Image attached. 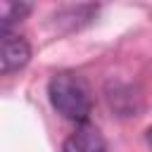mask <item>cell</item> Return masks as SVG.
I'll return each instance as SVG.
<instances>
[{"label": "cell", "mask_w": 152, "mask_h": 152, "mask_svg": "<svg viewBox=\"0 0 152 152\" xmlns=\"http://www.w3.org/2000/svg\"><path fill=\"white\" fill-rule=\"evenodd\" d=\"M48 97L57 114L76 124H86L93 112L90 88L83 76L74 71H57L48 83Z\"/></svg>", "instance_id": "6da1fadb"}, {"label": "cell", "mask_w": 152, "mask_h": 152, "mask_svg": "<svg viewBox=\"0 0 152 152\" xmlns=\"http://www.w3.org/2000/svg\"><path fill=\"white\" fill-rule=\"evenodd\" d=\"M31 59V45L24 36L7 31L0 33V71L12 74L17 69H24Z\"/></svg>", "instance_id": "7a4b0ae2"}, {"label": "cell", "mask_w": 152, "mask_h": 152, "mask_svg": "<svg viewBox=\"0 0 152 152\" xmlns=\"http://www.w3.org/2000/svg\"><path fill=\"white\" fill-rule=\"evenodd\" d=\"M62 152H107V145L100 128L86 121V124H78L76 131L64 140Z\"/></svg>", "instance_id": "3957f363"}, {"label": "cell", "mask_w": 152, "mask_h": 152, "mask_svg": "<svg viewBox=\"0 0 152 152\" xmlns=\"http://www.w3.org/2000/svg\"><path fill=\"white\" fill-rule=\"evenodd\" d=\"M31 12L28 2H12V0H2L0 2V33L12 31L14 24H19L26 14Z\"/></svg>", "instance_id": "277c9868"}, {"label": "cell", "mask_w": 152, "mask_h": 152, "mask_svg": "<svg viewBox=\"0 0 152 152\" xmlns=\"http://www.w3.org/2000/svg\"><path fill=\"white\" fill-rule=\"evenodd\" d=\"M147 142H150V147H152V126L147 128Z\"/></svg>", "instance_id": "5b68a950"}]
</instances>
